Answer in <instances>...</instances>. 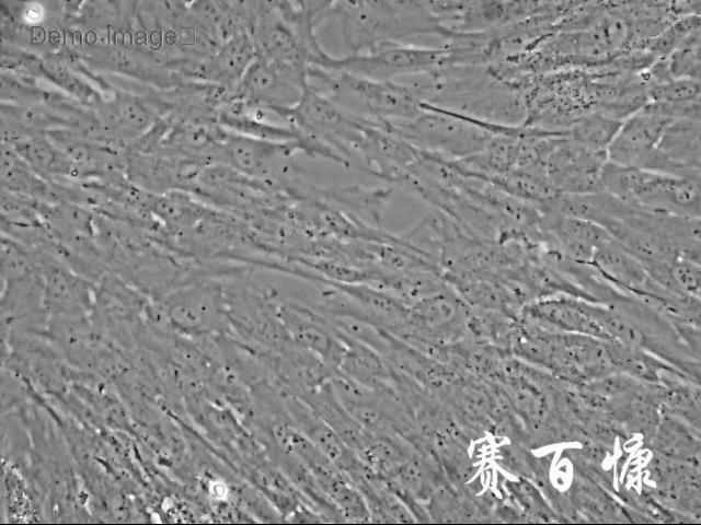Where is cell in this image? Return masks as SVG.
Listing matches in <instances>:
<instances>
[{"label":"cell","mask_w":701,"mask_h":525,"mask_svg":"<svg viewBox=\"0 0 701 525\" xmlns=\"http://www.w3.org/2000/svg\"><path fill=\"white\" fill-rule=\"evenodd\" d=\"M331 16L340 22L346 55L412 36L434 34L449 39L453 34L426 1H333Z\"/></svg>","instance_id":"1"},{"label":"cell","mask_w":701,"mask_h":525,"mask_svg":"<svg viewBox=\"0 0 701 525\" xmlns=\"http://www.w3.org/2000/svg\"><path fill=\"white\" fill-rule=\"evenodd\" d=\"M308 77L324 86V93L346 113L368 120L409 121L420 116L423 104L434 96V83L401 84L374 81L341 70L310 67Z\"/></svg>","instance_id":"2"},{"label":"cell","mask_w":701,"mask_h":525,"mask_svg":"<svg viewBox=\"0 0 701 525\" xmlns=\"http://www.w3.org/2000/svg\"><path fill=\"white\" fill-rule=\"evenodd\" d=\"M424 112L409 121L393 122L392 129L417 149L447 161H459L484 149L497 135L492 125L424 103Z\"/></svg>","instance_id":"3"},{"label":"cell","mask_w":701,"mask_h":525,"mask_svg":"<svg viewBox=\"0 0 701 525\" xmlns=\"http://www.w3.org/2000/svg\"><path fill=\"white\" fill-rule=\"evenodd\" d=\"M446 48L384 43L357 54L335 58L327 52L312 67L341 70L374 81H393L407 74L436 78L448 66Z\"/></svg>","instance_id":"4"},{"label":"cell","mask_w":701,"mask_h":525,"mask_svg":"<svg viewBox=\"0 0 701 525\" xmlns=\"http://www.w3.org/2000/svg\"><path fill=\"white\" fill-rule=\"evenodd\" d=\"M308 70L256 58L234 90V95L268 112L294 107L310 83Z\"/></svg>","instance_id":"5"},{"label":"cell","mask_w":701,"mask_h":525,"mask_svg":"<svg viewBox=\"0 0 701 525\" xmlns=\"http://www.w3.org/2000/svg\"><path fill=\"white\" fill-rule=\"evenodd\" d=\"M605 152H594L573 142L567 135L559 137L544 160L543 167L552 188L559 194L598 191Z\"/></svg>","instance_id":"6"},{"label":"cell","mask_w":701,"mask_h":525,"mask_svg":"<svg viewBox=\"0 0 701 525\" xmlns=\"http://www.w3.org/2000/svg\"><path fill=\"white\" fill-rule=\"evenodd\" d=\"M700 120H671L643 168L700 180Z\"/></svg>","instance_id":"7"},{"label":"cell","mask_w":701,"mask_h":525,"mask_svg":"<svg viewBox=\"0 0 701 525\" xmlns=\"http://www.w3.org/2000/svg\"><path fill=\"white\" fill-rule=\"evenodd\" d=\"M278 317L294 343L317 354L337 372L344 343L324 314L298 303H285L279 308Z\"/></svg>","instance_id":"8"},{"label":"cell","mask_w":701,"mask_h":525,"mask_svg":"<svg viewBox=\"0 0 701 525\" xmlns=\"http://www.w3.org/2000/svg\"><path fill=\"white\" fill-rule=\"evenodd\" d=\"M256 58L309 69V56L292 27L277 10L275 1H258L251 31Z\"/></svg>","instance_id":"9"},{"label":"cell","mask_w":701,"mask_h":525,"mask_svg":"<svg viewBox=\"0 0 701 525\" xmlns=\"http://www.w3.org/2000/svg\"><path fill=\"white\" fill-rule=\"evenodd\" d=\"M671 120L641 107L631 114L606 150L608 162L643 168Z\"/></svg>","instance_id":"10"},{"label":"cell","mask_w":701,"mask_h":525,"mask_svg":"<svg viewBox=\"0 0 701 525\" xmlns=\"http://www.w3.org/2000/svg\"><path fill=\"white\" fill-rule=\"evenodd\" d=\"M296 428L332 463L350 478L367 467L338 434L301 398L290 401Z\"/></svg>","instance_id":"11"},{"label":"cell","mask_w":701,"mask_h":525,"mask_svg":"<svg viewBox=\"0 0 701 525\" xmlns=\"http://www.w3.org/2000/svg\"><path fill=\"white\" fill-rule=\"evenodd\" d=\"M525 318L558 332L579 334L610 340L598 324L583 310L581 299L545 298L522 307Z\"/></svg>","instance_id":"12"},{"label":"cell","mask_w":701,"mask_h":525,"mask_svg":"<svg viewBox=\"0 0 701 525\" xmlns=\"http://www.w3.org/2000/svg\"><path fill=\"white\" fill-rule=\"evenodd\" d=\"M255 57L251 33L242 31L229 37L215 55L204 62L194 65L189 71L196 77L237 86Z\"/></svg>","instance_id":"13"},{"label":"cell","mask_w":701,"mask_h":525,"mask_svg":"<svg viewBox=\"0 0 701 525\" xmlns=\"http://www.w3.org/2000/svg\"><path fill=\"white\" fill-rule=\"evenodd\" d=\"M589 265L607 283L627 295L648 279L643 265L612 237L597 247Z\"/></svg>","instance_id":"14"},{"label":"cell","mask_w":701,"mask_h":525,"mask_svg":"<svg viewBox=\"0 0 701 525\" xmlns=\"http://www.w3.org/2000/svg\"><path fill=\"white\" fill-rule=\"evenodd\" d=\"M605 347L614 371L637 381L657 384L662 372L678 370L652 357L647 351L614 340H605Z\"/></svg>","instance_id":"15"},{"label":"cell","mask_w":701,"mask_h":525,"mask_svg":"<svg viewBox=\"0 0 701 525\" xmlns=\"http://www.w3.org/2000/svg\"><path fill=\"white\" fill-rule=\"evenodd\" d=\"M656 428L653 445L659 455L675 459L698 460L699 436H693V431L686 427L685 421L667 415Z\"/></svg>","instance_id":"16"},{"label":"cell","mask_w":701,"mask_h":525,"mask_svg":"<svg viewBox=\"0 0 701 525\" xmlns=\"http://www.w3.org/2000/svg\"><path fill=\"white\" fill-rule=\"evenodd\" d=\"M621 125L622 120L600 113L587 114L572 124L567 137L587 150L606 153Z\"/></svg>","instance_id":"17"},{"label":"cell","mask_w":701,"mask_h":525,"mask_svg":"<svg viewBox=\"0 0 701 525\" xmlns=\"http://www.w3.org/2000/svg\"><path fill=\"white\" fill-rule=\"evenodd\" d=\"M700 30V14L681 16L650 40L643 49L656 59H666L689 35Z\"/></svg>","instance_id":"18"},{"label":"cell","mask_w":701,"mask_h":525,"mask_svg":"<svg viewBox=\"0 0 701 525\" xmlns=\"http://www.w3.org/2000/svg\"><path fill=\"white\" fill-rule=\"evenodd\" d=\"M700 30H698L665 59L671 79L700 80Z\"/></svg>","instance_id":"19"},{"label":"cell","mask_w":701,"mask_h":525,"mask_svg":"<svg viewBox=\"0 0 701 525\" xmlns=\"http://www.w3.org/2000/svg\"><path fill=\"white\" fill-rule=\"evenodd\" d=\"M507 489L517 508L533 522H551L553 516L539 490L528 479L507 482Z\"/></svg>","instance_id":"20"},{"label":"cell","mask_w":701,"mask_h":525,"mask_svg":"<svg viewBox=\"0 0 701 525\" xmlns=\"http://www.w3.org/2000/svg\"><path fill=\"white\" fill-rule=\"evenodd\" d=\"M646 95L647 102L680 103L697 101L700 100V80L669 79L648 86Z\"/></svg>","instance_id":"21"},{"label":"cell","mask_w":701,"mask_h":525,"mask_svg":"<svg viewBox=\"0 0 701 525\" xmlns=\"http://www.w3.org/2000/svg\"><path fill=\"white\" fill-rule=\"evenodd\" d=\"M16 152L22 155L25 162H28L34 167L49 171L59 170L65 164L62 156L47 143L39 140H30L22 143Z\"/></svg>","instance_id":"22"},{"label":"cell","mask_w":701,"mask_h":525,"mask_svg":"<svg viewBox=\"0 0 701 525\" xmlns=\"http://www.w3.org/2000/svg\"><path fill=\"white\" fill-rule=\"evenodd\" d=\"M123 115L130 125L138 128L146 126L150 119L147 109L142 105L133 102L124 104Z\"/></svg>","instance_id":"23"}]
</instances>
